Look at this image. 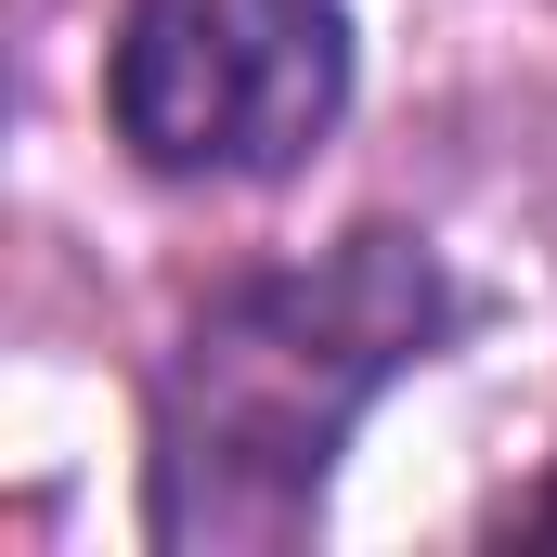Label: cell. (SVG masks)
<instances>
[{
  "label": "cell",
  "instance_id": "obj_1",
  "mask_svg": "<svg viewBox=\"0 0 557 557\" xmlns=\"http://www.w3.org/2000/svg\"><path fill=\"white\" fill-rule=\"evenodd\" d=\"M467 324V285L428 234H337L324 260L221 285L156 363V545H298L324 480L389 376Z\"/></svg>",
  "mask_w": 557,
  "mask_h": 557
},
{
  "label": "cell",
  "instance_id": "obj_2",
  "mask_svg": "<svg viewBox=\"0 0 557 557\" xmlns=\"http://www.w3.org/2000/svg\"><path fill=\"white\" fill-rule=\"evenodd\" d=\"M104 117L156 182H285L350 117V0H131Z\"/></svg>",
  "mask_w": 557,
  "mask_h": 557
}]
</instances>
